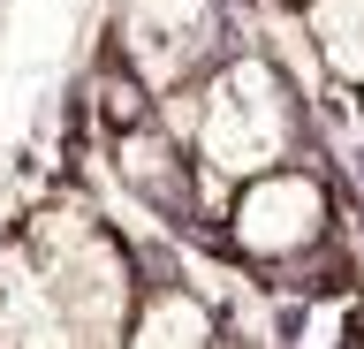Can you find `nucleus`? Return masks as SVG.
Instances as JSON below:
<instances>
[{
	"label": "nucleus",
	"mask_w": 364,
	"mask_h": 349,
	"mask_svg": "<svg viewBox=\"0 0 364 349\" xmlns=\"http://www.w3.org/2000/svg\"><path fill=\"white\" fill-rule=\"evenodd\" d=\"M296 23L318 53V76L341 92H364V0H304Z\"/></svg>",
	"instance_id": "423d86ee"
},
{
	"label": "nucleus",
	"mask_w": 364,
	"mask_h": 349,
	"mask_svg": "<svg viewBox=\"0 0 364 349\" xmlns=\"http://www.w3.org/2000/svg\"><path fill=\"white\" fill-rule=\"evenodd\" d=\"M311 144V99L266 46H228L198 76V129H190V160L205 183H250L266 167L304 160Z\"/></svg>",
	"instance_id": "f257e3e1"
},
{
	"label": "nucleus",
	"mask_w": 364,
	"mask_h": 349,
	"mask_svg": "<svg viewBox=\"0 0 364 349\" xmlns=\"http://www.w3.org/2000/svg\"><path fill=\"white\" fill-rule=\"evenodd\" d=\"M114 46H122V69L159 99L175 84H198L228 53V8L220 0H122Z\"/></svg>",
	"instance_id": "7ed1b4c3"
},
{
	"label": "nucleus",
	"mask_w": 364,
	"mask_h": 349,
	"mask_svg": "<svg viewBox=\"0 0 364 349\" xmlns=\"http://www.w3.org/2000/svg\"><path fill=\"white\" fill-rule=\"evenodd\" d=\"M122 349H228V311L190 274H159L144 281V296L122 326Z\"/></svg>",
	"instance_id": "20e7f679"
},
{
	"label": "nucleus",
	"mask_w": 364,
	"mask_h": 349,
	"mask_svg": "<svg viewBox=\"0 0 364 349\" xmlns=\"http://www.w3.org/2000/svg\"><path fill=\"white\" fill-rule=\"evenodd\" d=\"M0 349H76L46 266L23 251L16 235L0 243Z\"/></svg>",
	"instance_id": "39448f33"
},
{
	"label": "nucleus",
	"mask_w": 364,
	"mask_h": 349,
	"mask_svg": "<svg viewBox=\"0 0 364 349\" xmlns=\"http://www.w3.org/2000/svg\"><path fill=\"white\" fill-rule=\"evenodd\" d=\"M334 235H341V198L318 160H289L235 183V198L220 213V251L266 281L304 274L311 258L334 251Z\"/></svg>",
	"instance_id": "f03ea898"
}]
</instances>
